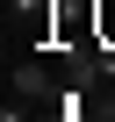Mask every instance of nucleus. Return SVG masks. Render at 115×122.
Masks as SVG:
<instances>
[{"label":"nucleus","instance_id":"f257e3e1","mask_svg":"<svg viewBox=\"0 0 115 122\" xmlns=\"http://www.w3.org/2000/svg\"><path fill=\"white\" fill-rule=\"evenodd\" d=\"M15 93H22V101H50V93H65V86H58L43 65H15Z\"/></svg>","mask_w":115,"mask_h":122},{"label":"nucleus","instance_id":"f03ea898","mask_svg":"<svg viewBox=\"0 0 115 122\" xmlns=\"http://www.w3.org/2000/svg\"><path fill=\"white\" fill-rule=\"evenodd\" d=\"M94 36L115 43V0H94Z\"/></svg>","mask_w":115,"mask_h":122},{"label":"nucleus","instance_id":"7ed1b4c3","mask_svg":"<svg viewBox=\"0 0 115 122\" xmlns=\"http://www.w3.org/2000/svg\"><path fill=\"white\" fill-rule=\"evenodd\" d=\"M0 122H29V115H22V108H7V115H0Z\"/></svg>","mask_w":115,"mask_h":122}]
</instances>
